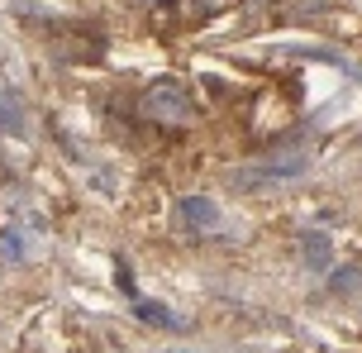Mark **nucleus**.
Listing matches in <instances>:
<instances>
[{
	"label": "nucleus",
	"instance_id": "obj_1",
	"mask_svg": "<svg viewBox=\"0 0 362 353\" xmlns=\"http://www.w3.org/2000/svg\"><path fill=\"white\" fill-rule=\"evenodd\" d=\"M139 115L153 120V125H163V129H186V125L196 120V105H191V96H186L181 81L163 76V81L144 86V96H139Z\"/></svg>",
	"mask_w": 362,
	"mask_h": 353
},
{
	"label": "nucleus",
	"instance_id": "obj_2",
	"mask_svg": "<svg viewBox=\"0 0 362 353\" xmlns=\"http://www.w3.org/2000/svg\"><path fill=\"white\" fill-rule=\"evenodd\" d=\"M310 172V153L305 149H286V153H272L253 168H238L234 172V186L238 191H262V186H281V182H296Z\"/></svg>",
	"mask_w": 362,
	"mask_h": 353
},
{
	"label": "nucleus",
	"instance_id": "obj_3",
	"mask_svg": "<svg viewBox=\"0 0 362 353\" xmlns=\"http://www.w3.org/2000/svg\"><path fill=\"white\" fill-rule=\"evenodd\" d=\"M177 210H181V224H186L191 234H224V229H229L219 201H215V196H205V191H200V196H186Z\"/></svg>",
	"mask_w": 362,
	"mask_h": 353
},
{
	"label": "nucleus",
	"instance_id": "obj_4",
	"mask_svg": "<svg viewBox=\"0 0 362 353\" xmlns=\"http://www.w3.org/2000/svg\"><path fill=\"white\" fill-rule=\"evenodd\" d=\"M300 253L310 272H334V243L325 229H300Z\"/></svg>",
	"mask_w": 362,
	"mask_h": 353
},
{
	"label": "nucleus",
	"instance_id": "obj_5",
	"mask_svg": "<svg viewBox=\"0 0 362 353\" xmlns=\"http://www.w3.org/2000/svg\"><path fill=\"white\" fill-rule=\"evenodd\" d=\"M134 316L144 320V325H163V330H186V320L172 316L167 306H158V301H144V296H134Z\"/></svg>",
	"mask_w": 362,
	"mask_h": 353
},
{
	"label": "nucleus",
	"instance_id": "obj_6",
	"mask_svg": "<svg viewBox=\"0 0 362 353\" xmlns=\"http://www.w3.org/2000/svg\"><path fill=\"white\" fill-rule=\"evenodd\" d=\"M0 134H24V120H19V100H0Z\"/></svg>",
	"mask_w": 362,
	"mask_h": 353
},
{
	"label": "nucleus",
	"instance_id": "obj_7",
	"mask_svg": "<svg viewBox=\"0 0 362 353\" xmlns=\"http://www.w3.org/2000/svg\"><path fill=\"white\" fill-rule=\"evenodd\" d=\"M0 253H5L10 262L24 258V239H19V229H5V234H0Z\"/></svg>",
	"mask_w": 362,
	"mask_h": 353
},
{
	"label": "nucleus",
	"instance_id": "obj_8",
	"mask_svg": "<svg viewBox=\"0 0 362 353\" xmlns=\"http://www.w3.org/2000/svg\"><path fill=\"white\" fill-rule=\"evenodd\" d=\"M334 291H362V267H344V272H334Z\"/></svg>",
	"mask_w": 362,
	"mask_h": 353
},
{
	"label": "nucleus",
	"instance_id": "obj_9",
	"mask_svg": "<svg viewBox=\"0 0 362 353\" xmlns=\"http://www.w3.org/2000/svg\"><path fill=\"white\" fill-rule=\"evenodd\" d=\"M115 282H119V287H124L129 296H134V272H129V262H119V272H115Z\"/></svg>",
	"mask_w": 362,
	"mask_h": 353
},
{
	"label": "nucleus",
	"instance_id": "obj_10",
	"mask_svg": "<svg viewBox=\"0 0 362 353\" xmlns=\"http://www.w3.org/2000/svg\"><path fill=\"white\" fill-rule=\"evenodd\" d=\"M172 353H200V349H172Z\"/></svg>",
	"mask_w": 362,
	"mask_h": 353
}]
</instances>
